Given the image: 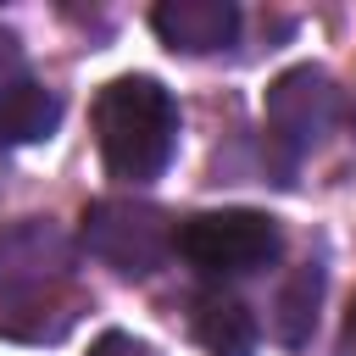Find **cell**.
Returning a JSON list of instances; mask_svg holds the SVG:
<instances>
[{
    "mask_svg": "<svg viewBox=\"0 0 356 356\" xmlns=\"http://www.w3.org/2000/svg\"><path fill=\"white\" fill-rule=\"evenodd\" d=\"M317 295H323V273H317V267H300V273L284 284L278 312H273V334H278L289 350L312 339V328H317Z\"/></svg>",
    "mask_w": 356,
    "mask_h": 356,
    "instance_id": "8",
    "label": "cell"
},
{
    "mask_svg": "<svg viewBox=\"0 0 356 356\" xmlns=\"http://www.w3.org/2000/svg\"><path fill=\"white\" fill-rule=\"evenodd\" d=\"M172 234L178 228H167V217L156 206H139V200H100L83 217V245L106 267H117L122 278L156 273L161 256H167V245H172Z\"/></svg>",
    "mask_w": 356,
    "mask_h": 356,
    "instance_id": "3",
    "label": "cell"
},
{
    "mask_svg": "<svg viewBox=\"0 0 356 356\" xmlns=\"http://www.w3.org/2000/svg\"><path fill=\"white\" fill-rule=\"evenodd\" d=\"M61 122V100L17 61L0 67V145H39Z\"/></svg>",
    "mask_w": 356,
    "mask_h": 356,
    "instance_id": "6",
    "label": "cell"
},
{
    "mask_svg": "<svg viewBox=\"0 0 356 356\" xmlns=\"http://www.w3.org/2000/svg\"><path fill=\"white\" fill-rule=\"evenodd\" d=\"M189 328L206 345V356H256V339H261L250 306L234 300V295H200Z\"/></svg>",
    "mask_w": 356,
    "mask_h": 356,
    "instance_id": "7",
    "label": "cell"
},
{
    "mask_svg": "<svg viewBox=\"0 0 356 356\" xmlns=\"http://www.w3.org/2000/svg\"><path fill=\"white\" fill-rule=\"evenodd\" d=\"M350 334H356V306H350Z\"/></svg>",
    "mask_w": 356,
    "mask_h": 356,
    "instance_id": "10",
    "label": "cell"
},
{
    "mask_svg": "<svg viewBox=\"0 0 356 356\" xmlns=\"http://www.w3.org/2000/svg\"><path fill=\"white\" fill-rule=\"evenodd\" d=\"M261 111H267V128H273L284 145L300 150V145H317V139L334 128V117H339V89H334V78H328L323 67H289L284 78H273Z\"/></svg>",
    "mask_w": 356,
    "mask_h": 356,
    "instance_id": "4",
    "label": "cell"
},
{
    "mask_svg": "<svg viewBox=\"0 0 356 356\" xmlns=\"http://www.w3.org/2000/svg\"><path fill=\"white\" fill-rule=\"evenodd\" d=\"M89 356H156V350H150L145 339H134V334H117V328H111V334H100V339L89 345Z\"/></svg>",
    "mask_w": 356,
    "mask_h": 356,
    "instance_id": "9",
    "label": "cell"
},
{
    "mask_svg": "<svg viewBox=\"0 0 356 356\" xmlns=\"http://www.w3.org/2000/svg\"><path fill=\"white\" fill-rule=\"evenodd\" d=\"M95 139H100V161L111 178L150 184L167 172V161L178 150V106L145 72L111 78L95 95Z\"/></svg>",
    "mask_w": 356,
    "mask_h": 356,
    "instance_id": "1",
    "label": "cell"
},
{
    "mask_svg": "<svg viewBox=\"0 0 356 356\" xmlns=\"http://www.w3.org/2000/svg\"><path fill=\"white\" fill-rule=\"evenodd\" d=\"M150 28L161 33L167 50H184V56H211V50H228L234 33H239V6L234 0H161L150 11Z\"/></svg>",
    "mask_w": 356,
    "mask_h": 356,
    "instance_id": "5",
    "label": "cell"
},
{
    "mask_svg": "<svg viewBox=\"0 0 356 356\" xmlns=\"http://www.w3.org/2000/svg\"><path fill=\"white\" fill-rule=\"evenodd\" d=\"M278 222L267 211H250V206H228V211H195L189 222H178L172 234V250L206 273V278H239V273H256V267H273L278 256Z\"/></svg>",
    "mask_w": 356,
    "mask_h": 356,
    "instance_id": "2",
    "label": "cell"
}]
</instances>
